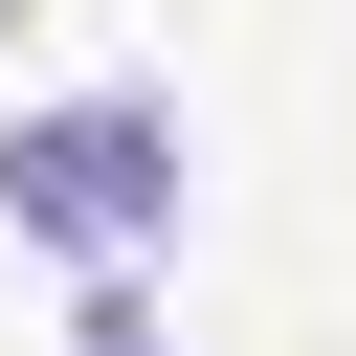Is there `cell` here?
<instances>
[{
  "label": "cell",
  "instance_id": "6da1fadb",
  "mask_svg": "<svg viewBox=\"0 0 356 356\" xmlns=\"http://www.w3.org/2000/svg\"><path fill=\"white\" fill-rule=\"evenodd\" d=\"M0 222L67 245L89 289L156 267V245H178V111H156V89H67V111H22V134H0Z\"/></svg>",
  "mask_w": 356,
  "mask_h": 356
},
{
  "label": "cell",
  "instance_id": "7a4b0ae2",
  "mask_svg": "<svg viewBox=\"0 0 356 356\" xmlns=\"http://www.w3.org/2000/svg\"><path fill=\"white\" fill-rule=\"evenodd\" d=\"M67 356H178V334H156V312H134V267H111V289L67 312Z\"/></svg>",
  "mask_w": 356,
  "mask_h": 356
},
{
  "label": "cell",
  "instance_id": "3957f363",
  "mask_svg": "<svg viewBox=\"0 0 356 356\" xmlns=\"http://www.w3.org/2000/svg\"><path fill=\"white\" fill-rule=\"evenodd\" d=\"M0 22H22V0H0Z\"/></svg>",
  "mask_w": 356,
  "mask_h": 356
}]
</instances>
